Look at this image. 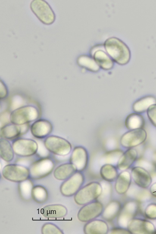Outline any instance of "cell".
<instances>
[{
    "instance_id": "cell-15",
    "label": "cell",
    "mask_w": 156,
    "mask_h": 234,
    "mask_svg": "<svg viewBox=\"0 0 156 234\" xmlns=\"http://www.w3.org/2000/svg\"><path fill=\"white\" fill-rule=\"evenodd\" d=\"M32 135L38 139H45L51 133L53 126L48 120L44 119H37L30 126Z\"/></svg>"
},
{
    "instance_id": "cell-2",
    "label": "cell",
    "mask_w": 156,
    "mask_h": 234,
    "mask_svg": "<svg viewBox=\"0 0 156 234\" xmlns=\"http://www.w3.org/2000/svg\"><path fill=\"white\" fill-rule=\"evenodd\" d=\"M39 111L35 107L27 105L19 107L12 111L9 115L10 122L22 125L29 124L37 119Z\"/></svg>"
},
{
    "instance_id": "cell-35",
    "label": "cell",
    "mask_w": 156,
    "mask_h": 234,
    "mask_svg": "<svg viewBox=\"0 0 156 234\" xmlns=\"http://www.w3.org/2000/svg\"><path fill=\"white\" fill-rule=\"evenodd\" d=\"M110 233L112 234H130L127 228L120 226L112 228L110 231Z\"/></svg>"
},
{
    "instance_id": "cell-19",
    "label": "cell",
    "mask_w": 156,
    "mask_h": 234,
    "mask_svg": "<svg viewBox=\"0 0 156 234\" xmlns=\"http://www.w3.org/2000/svg\"><path fill=\"white\" fill-rule=\"evenodd\" d=\"M41 213L45 217L49 218H59L65 217L67 210L63 205L54 204L48 205L41 210Z\"/></svg>"
},
{
    "instance_id": "cell-27",
    "label": "cell",
    "mask_w": 156,
    "mask_h": 234,
    "mask_svg": "<svg viewBox=\"0 0 156 234\" xmlns=\"http://www.w3.org/2000/svg\"><path fill=\"white\" fill-rule=\"evenodd\" d=\"M14 152L12 144L9 140L0 138V155L1 158L4 161L9 162L13 159Z\"/></svg>"
},
{
    "instance_id": "cell-30",
    "label": "cell",
    "mask_w": 156,
    "mask_h": 234,
    "mask_svg": "<svg viewBox=\"0 0 156 234\" xmlns=\"http://www.w3.org/2000/svg\"><path fill=\"white\" fill-rule=\"evenodd\" d=\"M32 198L36 202L43 203L45 202L48 197L47 190L44 186L37 185L34 186L31 192Z\"/></svg>"
},
{
    "instance_id": "cell-28",
    "label": "cell",
    "mask_w": 156,
    "mask_h": 234,
    "mask_svg": "<svg viewBox=\"0 0 156 234\" xmlns=\"http://www.w3.org/2000/svg\"><path fill=\"white\" fill-rule=\"evenodd\" d=\"M100 174L103 180L108 182L115 180L118 175L116 168L109 164L102 166L100 169Z\"/></svg>"
},
{
    "instance_id": "cell-1",
    "label": "cell",
    "mask_w": 156,
    "mask_h": 234,
    "mask_svg": "<svg viewBox=\"0 0 156 234\" xmlns=\"http://www.w3.org/2000/svg\"><path fill=\"white\" fill-rule=\"evenodd\" d=\"M104 46L108 54L118 64L125 65L129 61L131 57L129 48L119 39L110 37L105 41Z\"/></svg>"
},
{
    "instance_id": "cell-34",
    "label": "cell",
    "mask_w": 156,
    "mask_h": 234,
    "mask_svg": "<svg viewBox=\"0 0 156 234\" xmlns=\"http://www.w3.org/2000/svg\"><path fill=\"white\" fill-rule=\"evenodd\" d=\"M147 113L150 121L156 127V104L151 105L147 111Z\"/></svg>"
},
{
    "instance_id": "cell-7",
    "label": "cell",
    "mask_w": 156,
    "mask_h": 234,
    "mask_svg": "<svg viewBox=\"0 0 156 234\" xmlns=\"http://www.w3.org/2000/svg\"><path fill=\"white\" fill-rule=\"evenodd\" d=\"M12 145L15 154L22 157H28L36 154L38 145L34 140L26 138H18L13 141Z\"/></svg>"
},
{
    "instance_id": "cell-8",
    "label": "cell",
    "mask_w": 156,
    "mask_h": 234,
    "mask_svg": "<svg viewBox=\"0 0 156 234\" xmlns=\"http://www.w3.org/2000/svg\"><path fill=\"white\" fill-rule=\"evenodd\" d=\"M2 175L5 179L13 182L20 183L29 178V168L18 164H9L3 168Z\"/></svg>"
},
{
    "instance_id": "cell-32",
    "label": "cell",
    "mask_w": 156,
    "mask_h": 234,
    "mask_svg": "<svg viewBox=\"0 0 156 234\" xmlns=\"http://www.w3.org/2000/svg\"><path fill=\"white\" fill-rule=\"evenodd\" d=\"M144 215L149 220H156V203L151 202L147 204L144 209Z\"/></svg>"
},
{
    "instance_id": "cell-38",
    "label": "cell",
    "mask_w": 156,
    "mask_h": 234,
    "mask_svg": "<svg viewBox=\"0 0 156 234\" xmlns=\"http://www.w3.org/2000/svg\"><path fill=\"white\" fill-rule=\"evenodd\" d=\"M154 234H156V225L155 226V231Z\"/></svg>"
},
{
    "instance_id": "cell-17",
    "label": "cell",
    "mask_w": 156,
    "mask_h": 234,
    "mask_svg": "<svg viewBox=\"0 0 156 234\" xmlns=\"http://www.w3.org/2000/svg\"><path fill=\"white\" fill-rule=\"evenodd\" d=\"M138 157L137 151L133 148H129L121 155L117 163V168L120 170H126L130 168Z\"/></svg>"
},
{
    "instance_id": "cell-4",
    "label": "cell",
    "mask_w": 156,
    "mask_h": 234,
    "mask_svg": "<svg viewBox=\"0 0 156 234\" xmlns=\"http://www.w3.org/2000/svg\"><path fill=\"white\" fill-rule=\"evenodd\" d=\"M32 12L43 24L50 25L55 20L56 15L49 3L43 0H33L30 4Z\"/></svg>"
},
{
    "instance_id": "cell-36",
    "label": "cell",
    "mask_w": 156,
    "mask_h": 234,
    "mask_svg": "<svg viewBox=\"0 0 156 234\" xmlns=\"http://www.w3.org/2000/svg\"><path fill=\"white\" fill-rule=\"evenodd\" d=\"M8 90L4 83L0 81V98L1 99L5 98L8 95Z\"/></svg>"
},
{
    "instance_id": "cell-37",
    "label": "cell",
    "mask_w": 156,
    "mask_h": 234,
    "mask_svg": "<svg viewBox=\"0 0 156 234\" xmlns=\"http://www.w3.org/2000/svg\"><path fill=\"white\" fill-rule=\"evenodd\" d=\"M149 192L152 196L156 198V182L150 186L149 187Z\"/></svg>"
},
{
    "instance_id": "cell-18",
    "label": "cell",
    "mask_w": 156,
    "mask_h": 234,
    "mask_svg": "<svg viewBox=\"0 0 156 234\" xmlns=\"http://www.w3.org/2000/svg\"><path fill=\"white\" fill-rule=\"evenodd\" d=\"M86 234H106L108 232L106 222L102 220L94 219L87 222L83 227Z\"/></svg>"
},
{
    "instance_id": "cell-22",
    "label": "cell",
    "mask_w": 156,
    "mask_h": 234,
    "mask_svg": "<svg viewBox=\"0 0 156 234\" xmlns=\"http://www.w3.org/2000/svg\"><path fill=\"white\" fill-rule=\"evenodd\" d=\"M77 171L75 166L70 162L61 164L54 170L55 178L59 180H66Z\"/></svg>"
},
{
    "instance_id": "cell-6",
    "label": "cell",
    "mask_w": 156,
    "mask_h": 234,
    "mask_svg": "<svg viewBox=\"0 0 156 234\" xmlns=\"http://www.w3.org/2000/svg\"><path fill=\"white\" fill-rule=\"evenodd\" d=\"M55 167L53 161L51 158L43 157L33 162L29 166V178L37 180L44 178L49 175Z\"/></svg>"
},
{
    "instance_id": "cell-11",
    "label": "cell",
    "mask_w": 156,
    "mask_h": 234,
    "mask_svg": "<svg viewBox=\"0 0 156 234\" xmlns=\"http://www.w3.org/2000/svg\"><path fill=\"white\" fill-rule=\"evenodd\" d=\"M103 209L101 202L95 200L83 205L78 212V218L81 222H88L101 215Z\"/></svg>"
},
{
    "instance_id": "cell-25",
    "label": "cell",
    "mask_w": 156,
    "mask_h": 234,
    "mask_svg": "<svg viewBox=\"0 0 156 234\" xmlns=\"http://www.w3.org/2000/svg\"><path fill=\"white\" fill-rule=\"evenodd\" d=\"M93 57L99 66L104 69H109L113 66V62L112 59L101 49L95 51L93 54Z\"/></svg>"
},
{
    "instance_id": "cell-26",
    "label": "cell",
    "mask_w": 156,
    "mask_h": 234,
    "mask_svg": "<svg viewBox=\"0 0 156 234\" xmlns=\"http://www.w3.org/2000/svg\"><path fill=\"white\" fill-rule=\"evenodd\" d=\"M125 126L129 130L143 128L145 120L143 117L139 113H133L129 115L126 117Z\"/></svg>"
},
{
    "instance_id": "cell-24",
    "label": "cell",
    "mask_w": 156,
    "mask_h": 234,
    "mask_svg": "<svg viewBox=\"0 0 156 234\" xmlns=\"http://www.w3.org/2000/svg\"><path fill=\"white\" fill-rule=\"evenodd\" d=\"M156 104V98L152 96H147L142 98L136 101L133 104L134 112L141 113L147 111L151 105Z\"/></svg>"
},
{
    "instance_id": "cell-3",
    "label": "cell",
    "mask_w": 156,
    "mask_h": 234,
    "mask_svg": "<svg viewBox=\"0 0 156 234\" xmlns=\"http://www.w3.org/2000/svg\"><path fill=\"white\" fill-rule=\"evenodd\" d=\"M100 183L92 182L81 187L74 195L75 202L79 205H84L96 200L102 192Z\"/></svg>"
},
{
    "instance_id": "cell-29",
    "label": "cell",
    "mask_w": 156,
    "mask_h": 234,
    "mask_svg": "<svg viewBox=\"0 0 156 234\" xmlns=\"http://www.w3.org/2000/svg\"><path fill=\"white\" fill-rule=\"evenodd\" d=\"M32 181L27 179L19 183L18 190L19 194L22 199L25 201L30 200L32 198L31 192L33 187Z\"/></svg>"
},
{
    "instance_id": "cell-5",
    "label": "cell",
    "mask_w": 156,
    "mask_h": 234,
    "mask_svg": "<svg viewBox=\"0 0 156 234\" xmlns=\"http://www.w3.org/2000/svg\"><path fill=\"white\" fill-rule=\"evenodd\" d=\"M44 145L48 151L59 156L68 155L72 149L71 145L67 140L54 135H50L45 138Z\"/></svg>"
},
{
    "instance_id": "cell-20",
    "label": "cell",
    "mask_w": 156,
    "mask_h": 234,
    "mask_svg": "<svg viewBox=\"0 0 156 234\" xmlns=\"http://www.w3.org/2000/svg\"><path fill=\"white\" fill-rule=\"evenodd\" d=\"M131 173L128 171H122L116 179L115 186V191L119 194L126 193L129 189L132 182Z\"/></svg>"
},
{
    "instance_id": "cell-31",
    "label": "cell",
    "mask_w": 156,
    "mask_h": 234,
    "mask_svg": "<svg viewBox=\"0 0 156 234\" xmlns=\"http://www.w3.org/2000/svg\"><path fill=\"white\" fill-rule=\"evenodd\" d=\"M77 63L79 65L88 70L96 72L99 69V66L94 58L85 55L80 56L78 58Z\"/></svg>"
},
{
    "instance_id": "cell-23",
    "label": "cell",
    "mask_w": 156,
    "mask_h": 234,
    "mask_svg": "<svg viewBox=\"0 0 156 234\" xmlns=\"http://www.w3.org/2000/svg\"><path fill=\"white\" fill-rule=\"evenodd\" d=\"M120 203L117 200L110 201L104 209L101 214L102 218L108 221H111L117 217L122 207Z\"/></svg>"
},
{
    "instance_id": "cell-12",
    "label": "cell",
    "mask_w": 156,
    "mask_h": 234,
    "mask_svg": "<svg viewBox=\"0 0 156 234\" xmlns=\"http://www.w3.org/2000/svg\"><path fill=\"white\" fill-rule=\"evenodd\" d=\"M84 182L83 175L80 172L77 171L61 184L60 187L61 193L66 197L75 195L81 187Z\"/></svg>"
},
{
    "instance_id": "cell-13",
    "label": "cell",
    "mask_w": 156,
    "mask_h": 234,
    "mask_svg": "<svg viewBox=\"0 0 156 234\" xmlns=\"http://www.w3.org/2000/svg\"><path fill=\"white\" fill-rule=\"evenodd\" d=\"M126 228L130 234H155V225L147 219L134 218L129 222Z\"/></svg>"
},
{
    "instance_id": "cell-10",
    "label": "cell",
    "mask_w": 156,
    "mask_h": 234,
    "mask_svg": "<svg viewBox=\"0 0 156 234\" xmlns=\"http://www.w3.org/2000/svg\"><path fill=\"white\" fill-rule=\"evenodd\" d=\"M147 136V132L144 128L129 130L122 136L120 144L125 148H133L144 142Z\"/></svg>"
},
{
    "instance_id": "cell-9",
    "label": "cell",
    "mask_w": 156,
    "mask_h": 234,
    "mask_svg": "<svg viewBox=\"0 0 156 234\" xmlns=\"http://www.w3.org/2000/svg\"><path fill=\"white\" fill-rule=\"evenodd\" d=\"M140 208L139 202L136 200H130L125 202L117 217V223L119 226L126 228L129 222L136 217Z\"/></svg>"
},
{
    "instance_id": "cell-14",
    "label": "cell",
    "mask_w": 156,
    "mask_h": 234,
    "mask_svg": "<svg viewBox=\"0 0 156 234\" xmlns=\"http://www.w3.org/2000/svg\"><path fill=\"white\" fill-rule=\"evenodd\" d=\"M130 173L132 180L135 184L141 189H148L152 183V178L151 174L143 167L134 166L132 168Z\"/></svg>"
},
{
    "instance_id": "cell-21",
    "label": "cell",
    "mask_w": 156,
    "mask_h": 234,
    "mask_svg": "<svg viewBox=\"0 0 156 234\" xmlns=\"http://www.w3.org/2000/svg\"><path fill=\"white\" fill-rule=\"evenodd\" d=\"M22 135L21 125L11 122L6 124L1 127L0 138L8 140H15Z\"/></svg>"
},
{
    "instance_id": "cell-33",
    "label": "cell",
    "mask_w": 156,
    "mask_h": 234,
    "mask_svg": "<svg viewBox=\"0 0 156 234\" xmlns=\"http://www.w3.org/2000/svg\"><path fill=\"white\" fill-rule=\"evenodd\" d=\"M42 234H62V231L56 225L51 223L44 224L41 229Z\"/></svg>"
},
{
    "instance_id": "cell-16",
    "label": "cell",
    "mask_w": 156,
    "mask_h": 234,
    "mask_svg": "<svg viewBox=\"0 0 156 234\" xmlns=\"http://www.w3.org/2000/svg\"><path fill=\"white\" fill-rule=\"evenodd\" d=\"M87 160L86 150L82 147H77L73 151L70 158V162L75 166L77 172H81L86 168Z\"/></svg>"
}]
</instances>
